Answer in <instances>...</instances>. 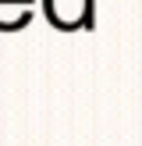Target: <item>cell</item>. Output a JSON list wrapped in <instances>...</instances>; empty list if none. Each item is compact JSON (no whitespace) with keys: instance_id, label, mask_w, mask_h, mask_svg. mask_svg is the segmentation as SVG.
Instances as JSON below:
<instances>
[{"instance_id":"obj_1","label":"cell","mask_w":142,"mask_h":146,"mask_svg":"<svg viewBox=\"0 0 142 146\" xmlns=\"http://www.w3.org/2000/svg\"><path fill=\"white\" fill-rule=\"evenodd\" d=\"M43 18L57 32H92L96 0H43Z\"/></svg>"},{"instance_id":"obj_2","label":"cell","mask_w":142,"mask_h":146,"mask_svg":"<svg viewBox=\"0 0 142 146\" xmlns=\"http://www.w3.org/2000/svg\"><path fill=\"white\" fill-rule=\"evenodd\" d=\"M36 18V0H0V32H21Z\"/></svg>"}]
</instances>
